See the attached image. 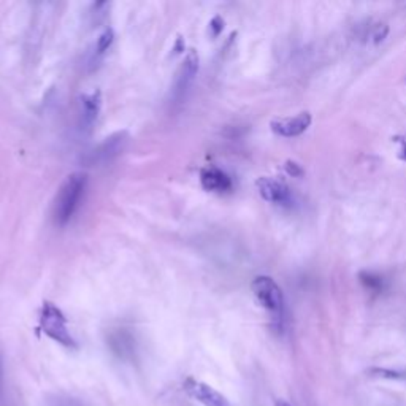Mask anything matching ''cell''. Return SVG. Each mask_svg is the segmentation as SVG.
<instances>
[{
    "instance_id": "1",
    "label": "cell",
    "mask_w": 406,
    "mask_h": 406,
    "mask_svg": "<svg viewBox=\"0 0 406 406\" xmlns=\"http://www.w3.org/2000/svg\"><path fill=\"white\" fill-rule=\"evenodd\" d=\"M86 184L87 176L81 172L68 175L66 181L62 182L55 200V210H52V216H55L57 226H66L72 219L75 211L80 207L81 197L86 191Z\"/></svg>"
},
{
    "instance_id": "2",
    "label": "cell",
    "mask_w": 406,
    "mask_h": 406,
    "mask_svg": "<svg viewBox=\"0 0 406 406\" xmlns=\"http://www.w3.org/2000/svg\"><path fill=\"white\" fill-rule=\"evenodd\" d=\"M38 326L40 331H42L46 337L51 338L56 343L62 345L64 348L75 349L76 341L72 337V333L68 331L67 326V317L64 316V313L59 310L55 303L45 302L42 310H40V317H38Z\"/></svg>"
},
{
    "instance_id": "3",
    "label": "cell",
    "mask_w": 406,
    "mask_h": 406,
    "mask_svg": "<svg viewBox=\"0 0 406 406\" xmlns=\"http://www.w3.org/2000/svg\"><path fill=\"white\" fill-rule=\"evenodd\" d=\"M251 289L254 292L257 302L261 303V307L267 310L275 319H280L282 311H284V296H282V291L275 280L270 278V276H257L252 281Z\"/></svg>"
},
{
    "instance_id": "4",
    "label": "cell",
    "mask_w": 406,
    "mask_h": 406,
    "mask_svg": "<svg viewBox=\"0 0 406 406\" xmlns=\"http://www.w3.org/2000/svg\"><path fill=\"white\" fill-rule=\"evenodd\" d=\"M198 68H200L198 52L196 50H189L184 57V61L181 64L178 73H176L175 83L172 87V103H181L182 100H184L187 92L191 89L194 80H196Z\"/></svg>"
},
{
    "instance_id": "5",
    "label": "cell",
    "mask_w": 406,
    "mask_h": 406,
    "mask_svg": "<svg viewBox=\"0 0 406 406\" xmlns=\"http://www.w3.org/2000/svg\"><path fill=\"white\" fill-rule=\"evenodd\" d=\"M182 387H184L187 396L192 397L196 402L202 403L203 406H232V403L221 392H217L215 387L208 386L207 382L187 378Z\"/></svg>"
},
{
    "instance_id": "6",
    "label": "cell",
    "mask_w": 406,
    "mask_h": 406,
    "mask_svg": "<svg viewBox=\"0 0 406 406\" xmlns=\"http://www.w3.org/2000/svg\"><path fill=\"white\" fill-rule=\"evenodd\" d=\"M129 137L126 132H117L111 137L105 138L103 143L99 145L97 150L92 151L91 162L92 164H107L111 162L115 157H117L124 151Z\"/></svg>"
},
{
    "instance_id": "7",
    "label": "cell",
    "mask_w": 406,
    "mask_h": 406,
    "mask_svg": "<svg viewBox=\"0 0 406 406\" xmlns=\"http://www.w3.org/2000/svg\"><path fill=\"white\" fill-rule=\"evenodd\" d=\"M108 345L111 351L117 357L122 358V361H131L135 356V351H137V345H135L132 332H129L124 327L115 328V331L110 332Z\"/></svg>"
},
{
    "instance_id": "8",
    "label": "cell",
    "mask_w": 406,
    "mask_h": 406,
    "mask_svg": "<svg viewBox=\"0 0 406 406\" xmlns=\"http://www.w3.org/2000/svg\"><path fill=\"white\" fill-rule=\"evenodd\" d=\"M311 124L310 113H300L293 117H281V119L272 121V131L280 137H297L303 133Z\"/></svg>"
},
{
    "instance_id": "9",
    "label": "cell",
    "mask_w": 406,
    "mask_h": 406,
    "mask_svg": "<svg viewBox=\"0 0 406 406\" xmlns=\"http://www.w3.org/2000/svg\"><path fill=\"white\" fill-rule=\"evenodd\" d=\"M200 184L208 192H227L232 189L231 176L215 166L202 168V172H200Z\"/></svg>"
},
{
    "instance_id": "10",
    "label": "cell",
    "mask_w": 406,
    "mask_h": 406,
    "mask_svg": "<svg viewBox=\"0 0 406 406\" xmlns=\"http://www.w3.org/2000/svg\"><path fill=\"white\" fill-rule=\"evenodd\" d=\"M257 191L261 194V197L267 202L272 203H286L289 200V191L282 182L276 181L268 176H262L256 181Z\"/></svg>"
},
{
    "instance_id": "11",
    "label": "cell",
    "mask_w": 406,
    "mask_h": 406,
    "mask_svg": "<svg viewBox=\"0 0 406 406\" xmlns=\"http://www.w3.org/2000/svg\"><path fill=\"white\" fill-rule=\"evenodd\" d=\"M80 105H81V126L83 129H91L96 124L100 108H102V97H100V92H91V94H83L80 97Z\"/></svg>"
},
{
    "instance_id": "12",
    "label": "cell",
    "mask_w": 406,
    "mask_h": 406,
    "mask_svg": "<svg viewBox=\"0 0 406 406\" xmlns=\"http://www.w3.org/2000/svg\"><path fill=\"white\" fill-rule=\"evenodd\" d=\"M113 42H115L113 29H111V27L103 29V32L97 37L96 46H94V57L103 56L105 52H107L111 48V45H113Z\"/></svg>"
},
{
    "instance_id": "13",
    "label": "cell",
    "mask_w": 406,
    "mask_h": 406,
    "mask_svg": "<svg viewBox=\"0 0 406 406\" xmlns=\"http://www.w3.org/2000/svg\"><path fill=\"white\" fill-rule=\"evenodd\" d=\"M358 276H361V281L363 282L365 286L368 287V289L378 291L379 287H381V278H379V276H376L373 273H368V272H362Z\"/></svg>"
},
{
    "instance_id": "14",
    "label": "cell",
    "mask_w": 406,
    "mask_h": 406,
    "mask_svg": "<svg viewBox=\"0 0 406 406\" xmlns=\"http://www.w3.org/2000/svg\"><path fill=\"white\" fill-rule=\"evenodd\" d=\"M387 34H389V26L387 24H378L375 26L372 31V43L373 45H379L381 42H384Z\"/></svg>"
},
{
    "instance_id": "15",
    "label": "cell",
    "mask_w": 406,
    "mask_h": 406,
    "mask_svg": "<svg viewBox=\"0 0 406 406\" xmlns=\"http://www.w3.org/2000/svg\"><path fill=\"white\" fill-rule=\"evenodd\" d=\"M368 373H370V376H376V378H387V379L403 378V376L400 373L392 372V370H386V368H370Z\"/></svg>"
},
{
    "instance_id": "16",
    "label": "cell",
    "mask_w": 406,
    "mask_h": 406,
    "mask_svg": "<svg viewBox=\"0 0 406 406\" xmlns=\"http://www.w3.org/2000/svg\"><path fill=\"white\" fill-rule=\"evenodd\" d=\"M51 406H85V405L72 397H56L55 400H51Z\"/></svg>"
},
{
    "instance_id": "17",
    "label": "cell",
    "mask_w": 406,
    "mask_h": 406,
    "mask_svg": "<svg viewBox=\"0 0 406 406\" xmlns=\"http://www.w3.org/2000/svg\"><path fill=\"white\" fill-rule=\"evenodd\" d=\"M222 29H224V20H222L221 16H216L211 20L210 22V34L211 37H217L222 32Z\"/></svg>"
},
{
    "instance_id": "18",
    "label": "cell",
    "mask_w": 406,
    "mask_h": 406,
    "mask_svg": "<svg viewBox=\"0 0 406 406\" xmlns=\"http://www.w3.org/2000/svg\"><path fill=\"white\" fill-rule=\"evenodd\" d=\"M284 170L287 172V175H291V176H303V168H302V166H298L297 162H293V161H287L286 164H284Z\"/></svg>"
},
{
    "instance_id": "19",
    "label": "cell",
    "mask_w": 406,
    "mask_h": 406,
    "mask_svg": "<svg viewBox=\"0 0 406 406\" xmlns=\"http://www.w3.org/2000/svg\"><path fill=\"white\" fill-rule=\"evenodd\" d=\"M398 141H400V145H402V150H400V157L406 161V137H403V140H398Z\"/></svg>"
},
{
    "instance_id": "20",
    "label": "cell",
    "mask_w": 406,
    "mask_h": 406,
    "mask_svg": "<svg viewBox=\"0 0 406 406\" xmlns=\"http://www.w3.org/2000/svg\"><path fill=\"white\" fill-rule=\"evenodd\" d=\"M3 387V363H2V356H0V393H2Z\"/></svg>"
},
{
    "instance_id": "21",
    "label": "cell",
    "mask_w": 406,
    "mask_h": 406,
    "mask_svg": "<svg viewBox=\"0 0 406 406\" xmlns=\"http://www.w3.org/2000/svg\"><path fill=\"white\" fill-rule=\"evenodd\" d=\"M181 38H178V42H176V46H175V51L176 52H181V51H184V46H181Z\"/></svg>"
},
{
    "instance_id": "22",
    "label": "cell",
    "mask_w": 406,
    "mask_h": 406,
    "mask_svg": "<svg viewBox=\"0 0 406 406\" xmlns=\"http://www.w3.org/2000/svg\"><path fill=\"white\" fill-rule=\"evenodd\" d=\"M276 406H291V405L284 402V400H278V402H276Z\"/></svg>"
}]
</instances>
